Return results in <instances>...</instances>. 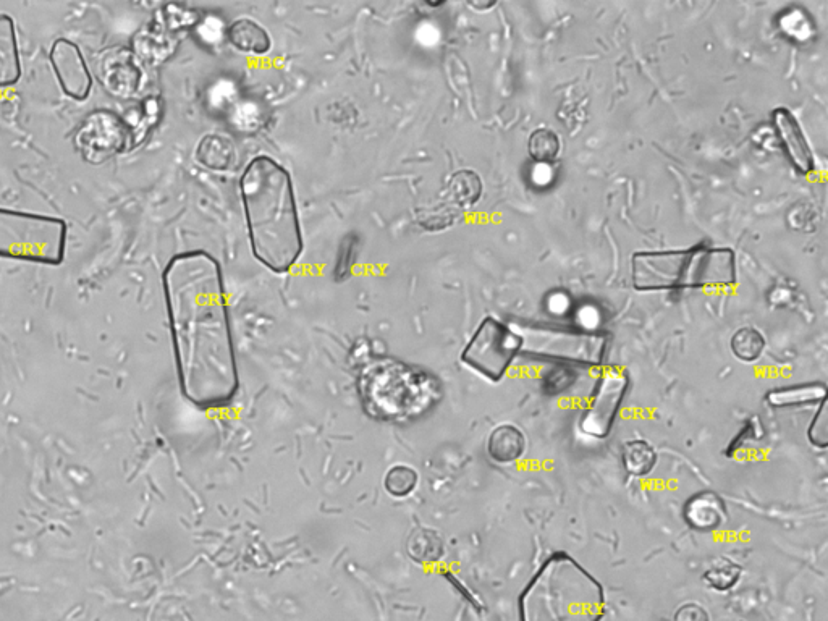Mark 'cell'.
Listing matches in <instances>:
<instances>
[{"instance_id":"25","label":"cell","mask_w":828,"mask_h":621,"mask_svg":"<svg viewBox=\"0 0 828 621\" xmlns=\"http://www.w3.org/2000/svg\"><path fill=\"white\" fill-rule=\"evenodd\" d=\"M741 575H743V567L723 557L714 563V567L709 568L702 575V579L709 588L719 592H727L740 583Z\"/></svg>"},{"instance_id":"14","label":"cell","mask_w":828,"mask_h":621,"mask_svg":"<svg viewBox=\"0 0 828 621\" xmlns=\"http://www.w3.org/2000/svg\"><path fill=\"white\" fill-rule=\"evenodd\" d=\"M683 518L693 531L714 533L727 523V502L714 491L696 492L686 500Z\"/></svg>"},{"instance_id":"28","label":"cell","mask_w":828,"mask_h":621,"mask_svg":"<svg viewBox=\"0 0 828 621\" xmlns=\"http://www.w3.org/2000/svg\"><path fill=\"white\" fill-rule=\"evenodd\" d=\"M414 537L419 542H423V550H419L418 554L414 555V560H419V562H432V560H437L442 555V542H440L437 534L426 533V531L421 533L419 531V533L414 534Z\"/></svg>"},{"instance_id":"6","label":"cell","mask_w":828,"mask_h":621,"mask_svg":"<svg viewBox=\"0 0 828 621\" xmlns=\"http://www.w3.org/2000/svg\"><path fill=\"white\" fill-rule=\"evenodd\" d=\"M64 220L0 207V258L57 266L65 258Z\"/></svg>"},{"instance_id":"20","label":"cell","mask_w":828,"mask_h":621,"mask_svg":"<svg viewBox=\"0 0 828 621\" xmlns=\"http://www.w3.org/2000/svg\"><path fill=\"white\" fill-rule=\"evenodd\" d=\"M237 159V149L230 138L224 135H206L196 148V161L204 169L225 172L232 169Z\"/></svg>"},{"instance_id":"3","label":"cell","mask_w":828,"mask_h":621,"mask_svg":"<svg viewBox=\"0 0 828 621\" xmlns=\"http://www.w3.org/2000/svg\"><path fill=\"white\" fill-rule=\"evenodd\" d=\"M605 589L596 576L567 552H555L518 597L520 621H602Z\"/></svg>"},{"instance_id":"27","label":"cell","mask_w":828,"mask_h":621,"mask_svg":"<svg viewBox=\"0 0 828 621\" xmlns=\"http://www.w3.org/2000/svg\"><path fill=\"white\" fill-rule=\"evenodd\" d=\"M807 439L820 450H825L828 447V418H827V402L820 403L817 408L811 424L807 427Z\"/></svg>"},{"instance_id":"17","label":"cell","mask_w":828,"mask_h":621,"mask_svg":"<svg viewBox=\"0 0 828 621\" xmlns=\"http://www.w3.org/2000/svg\"><path fill=\"white\" fill-rule=\"evenodd\" d=\"M22 77L17 28L13 18L0 13V88L17 85Z\"/></svg>"},{"instance_id":"9","label":"cell","mask_w":828,"mask_h":621,"mask_svg":"<svg viewBox=\"0 0 828 621\" xmlns=\"http://www.w3.org/2000/svg\"><path fill=\"white\" fill-rule=\"evenodd\" d=\"M630 374L618 366L600 372L588 406L579 419V429L592 439H607L630 390Z\"/></svg>"},{"instance_id":"13","label":"cell","mask_w":828,"mask_h":621,"mask_svg":"<svg viewBox=\"0 0 828 621\" xmlns=\"http://www.w3.org/2000/svg\"><path fill=\"white\" fill-rule=\"evenodd\" d=\"M772 125L793 167L799 174H811L812 170L816 169L814 153L795 115L785 107H778L772 112Z\"/></svg>"},{"instance_id":"24","label":"cell","mask_w":828,"mask_h":621,"mask_svg":"<svg viewBox=\"0 0 828 621\" xmlns=\"http://www.w3.org/2000/svg\"><path fill=\"white\" fill-rule=\"evenodd\" d=\"M765 338L754 327H743L731 337V351L743 363H756L765 351Z\"/></svg>"},{"instance_id":"23","label":"cell","mask_w":828,"mask_h":621,"mask_svg":"<svg viewBox=\"0 0 828 621\" xmlns=\"http://www.w3.org/2000/svg\"><path fill=\"white\" fill-rule=\"evenodd\" d=\"M560 149H562L560 138L550 128H537L529 136V157L537 164L547 165L557 161Z\"/></svg>"},{"instance_id":"19","label":"cell","mask_w":828,"mask_h":621,"mask_svg":"<svg viewBox=\"0 0 828 621\" xmlns=\"http://www.w3.org/2000/svg\"><path fill=\"white\" fill-rule=\"evenodd\" d=\"M227 41L243 54L264 55L271 51V36L251 18L235 20L227 28Z\"/></svg>"},{"instance_id":"5","label":"cell","mask_w":828,"mask_h":621,"mask_svg":"<svg viewBox=\"0 0 828 621\" xmlns=\"http://www.w3.org/2000/svg\"><path fill=\"white\" fill-rule=\"evenodd\" d=\"M358 392L371 416L384 421H410L431 410L442 395L436 377L393 360L371 358L358 374Z\"/></svg>"},{"instance_id":"21","label":"cell","mask_w":828,"mask_h":621,"mask_svg":"<svg viewBox=\"0 0 828 621\" xmlns=\"http://www.w3.org/2000/svg\"><path fill=\"white\" fill-rule=\"evenodd\" d=\"M482 196V180L473 170H460L448 180L444 198L447 204L457 209H469L478 203Z\"/></svg>"},{"instance_id":"8","label":"cell","mask_w":828,"mask_h":621,"mask_svg":"<svg viewBox=\"0 0 828 621\" xmlns=\"http://www.w3.org/2000/svg\"><path fill=\"white\" fill-rule=\"evenodd\" d=\"M521 335L523 350L560 364L599 366L604 361L605 338L562 327H531Z\"/></svg>"},{"instance_id":"26","label":"cell","mask_w":828,"mask_h":621,"mask_svg":"<svg viewBox=\"0 0 828 621\" xmlns=\"http://www.w3.org/2000/svg\"><path fill=\"white\" fill-rule=\"evenodd\" d=\"M418 481V473L410 466H393L385 476V491L389 492L392 497L403 499V497L413 494L414 489L418 486Z\"/></svg>"},{"instance_id":"7","label":"cell","mask_w":828,"mask_h":621,"mask_svg":"<svg viewBox=\"0 0 828 621\" xmlns=\"http://www.w3.org/2000/svg\"><path fill=\"white\" fill-rule=\"evenodd\" d=\"M521 350L523 340L518 332L486 317L461 353V361L489 381L500 382Z\"/></svg>"},{"instance_id":"11","label":"cell","mask_w":828,"mask_h":621,"mask_svg":"<svg viewBox=\"0 0 828 621\" xmlns=\"http://www.w3.org/2000/svg\"><path fill=\"white\" fill-rule=\"evenodd\" d=\"M49 59L55 78L68 98L86 101L93 88V77L80 47L70 39L59 38L52 44Z\"/></svg>"},{"instance_id":"29","label":"cell","mask_w":828,"mask_h":621,"mask_svg":"<svg viewBox=\"0 0 828 621\" xmlns=\"http://www.w3.org/2000/svg\"><path fill=\"white\" fill-rule=\"evenodd\" d=\"M673 621H710V615L702 605L689 602L676 610Z\"/></svg>"},{"instance_id":"4","label":"cell","mask_w":828,"mask_h":621,"mask_svg":"<svg viewBox=\"0 0 828 621\" xmlns=\"http://www.w3.org/2000/svg\"><path fill=\"white\" fill-rule=\"evenodd\" d=\"M633 287L639 292L733 287L738 280L730 248L696 245L689 250L641 251L633 256Z\"/></svg>"},{"instance_id":"15","label":"cell","mask_w":828,"mask_h":621,"mask_svg":"<svg viewBox=\"0 0 828 621\" xmlns=\"http://www.w3.org/2000/svg\"><path fill=\"white\" fill-rule=\"evenodd\" d=\"M172 34L174 33L167 30L157 18L153 25L136 34L130 51L133 52L138 62L156 67L174 54L177 44Z\"/></svg>"},{"instance_id":"12","label":"cell","mask_w":828,"mask_h":621,"mask_svg":"<svg viewBox=\"0 0 828 621\" xmlns=\"http://www.w3.org/2000/svg\"><path fill=\"white\" fill-rule=\"evenodd\" d=\"M99 80L110 96L117 99L133 98L140 91L143 80L140 62L125 47L104 52L99 62Z\"/></svg>"},{"instance_id":"10","label":"cell","mask_w":828,"mask_h":621,"mask_svg":"<svg viewBox=\"0 0 828 621\" xmlns=\"http://www.w3.org/2000/svg\"><path fill=\"white\" fill-rule=\"evenodd\" d=\"M73 141L86 162L99 165L119 156L128 148L131 141L130 125L112 110H94L81 122Z\"/></svg>"},{"instance_id":"2","label":"cell","mask_w":828,"mask_h":621,"mask_svg":"<svg viewBox=\"0 0 828 621\" xmlns=\"http://www.w3.org/2000/svg\"><path fill=\"white\" fill-rule=\"evenodd\" d=\"M240 193L254 256L275 274L290 271L305 245L288 170L272 157H254L241 175Z\"/></svg>"},{"instance_id":"18","label":"cell","mask_w":828,"mask_h":621,"mask_svg":"<svg viewBox=\"0 0 828 621\" xmlns=\"http://www.w3.org/2000/svg\"><path fill=\"white\" fill-rule=\"evenodd\" d=\"M526 450V437L520 427L500 424L487 440V453L499 465H510L520 460Z\"/></svg>"},{"instance_id":"1","label":"cell","mask_w":828,"mask_h":621,"mask_svg":"<svg viewBox=\"0 0 828 621\" xmlns=\"http://www.w3.org/2000/svg\"><path fill=\"white\" fill-rule=\"evenodd\" d=\"M162 282L185 397L203 406L229 402L238 372L219 261L206 251L177 254Z\"/></svg>"},{"instance_id":"22","label":"cell","mask_w":828,"mask_h":621,"mask_svg":"<svg viewBox=\"0 0 828 621\" xmlns=\"http://www.w3.org/2000/svg\"><path fill=\"white\" fill-rule=\"evenodd\" d=\"M621 463L630 476L644 478L655 468L657 452L646 440H628L621 448Z\"/></svg>"},{"instance_id":"16","label":"cell","mask_w":828,"mask_h":621,"mask_svg":"<svg viewBox=\"0 0 828 621\" xmlns=\"http://www.w3.org/2000/svg\"><path fill=\"white\" fill-rule=\"evenodd\" d=\"M827 393V384L824 382H807L791 387H775L767 392L765 402L774 410L819 406L820 403L827 402Z\"/></svg>"}]
</instances>
